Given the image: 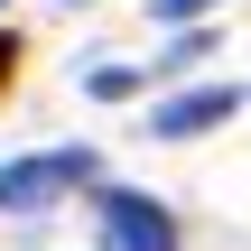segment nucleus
Returning <instances> with one entry per match:
<instances>
[{
	"label": "nucleus",
	"mask_w": 251,
	"mask_h": 251,
	"mask_svg": "<svg viewBox=\"0 0 251 251\" xmlns=\"http://www.w3.org/2000/svg\"><path fill=\"white\" fill-rule=\"evenodd\" d=\"M102 251H177V214L140 186H102Z\"/></svg>",
	"instance_id": "obj_2"
},
{
	"label": "nucleus",
	"mask_w": 251,
	"mask_h": 251,
	"mask_svg": "<svg viewBox=\"0 0 251 251\" xmlns=\"http://www.w3.org/2000/svg\"><path fill=\"white\" fill-rule=\"evenodd\" d=\"M233 112H242V93L205 84V93H177V102H158V112H149V140H196V130H224Z\"/></svg>",
	"instance_id": "obj_3"
},
{
	"label": "nucleus",
	"mask_w": 251,
	"mask_h": 251,
	"mask_svg": "<svg viewBox=\"0 0 251 251\" xmlns=\"http://www.w3.org/2000/svg\"><path fill=\"white\" fill-rule=\"evenodd\" d=\"M9 65H19V37H9V28H0V84H9Z\"/></svg>",
	"instance_id": "obj_6"
},
{
	"label": "nucleus",
	"mask_w": 251,
	"mask_h": 251,
	"mask_svg": "<svg viewBox=\"0 0 251 251\" xmlns=\"http://www.w3.org/2000/svg\"><path fill=\"white\" fill-rule=\"evenodd\" d=\"M93 177V149H47V158H9L0 168V214H47L56 196H75Z\"/></svg>",
	"instance_id": "obj_1"
},
{
	"label": "nucleus",
	"mask_w": 251,
	"mask_h": 251,
	"mask_svg": "<svg viewBox=\"0 0 251 251\" xmlns=\"http://www.w3.org/2000/svg\"><path fill=\"white\" fill-rule=\"evenodd\" d=\"M84 93H93V102H121V93H140V65H93Z\"/></svg>",
	"instance_id": "obj_4"
},
{
	"label": "nucleus",
	"mask_w": 251,
	"mask_h": 251,
	"mask_svg": "<svg viewBox=\"0 0 251 251\" xmlns=\"http://www.w3.org/2000/svg\"><path fill=\"white\" fill-rule=\"evenodd\" d=\"M149 9H158V19H205L214 0H149Z\"/></svg>",
	"instance_id": "obj_5"
}]
</instances>
